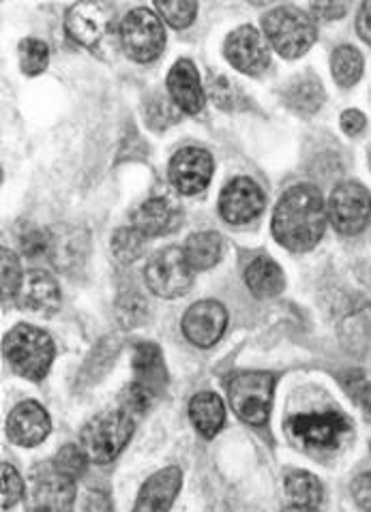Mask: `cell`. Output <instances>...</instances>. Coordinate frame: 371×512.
I'll list each match as a JSON object with an SVG mask.
<instances>
[{
	"label": "cell",
	"instance_id": "1",
	"mask_svg": "<svg viewBox=\"0 0 371 512\" xmlns=\"http://www.w3.org/2000/svg\"><path fill=\"white\" fill-rule=\"evenodd\" d=\"M326 225V208L314 185L288 189L275 208L273 234L290 251H309L318 245Z\"/></svg>",
	"mask_w": 371,
	"mask_h": 512
},
{
	"label": "cell",
	"instance_id": "45",
	"mask_svg": "<svg viewBox=\"0 0 371 512\" xmlns=\"http://www.w3.org/2000/svg\"><path fill=\"white\" fill-rule=\"evenodd\" d=\"M284 512H318V510H314V508H301V506H290Z\"/></svg>",
	"mask_w": 371,
	"mask_h": 512
},
{
	"label": "cell",
	"instance_id": "41",
	"mask_svg": "<svg viewBox=\"0 0 371 512\" xmlns=\"http://www.w3.org/2000/svg\"><path fill=\"white\" fill-rule=\"evenodd\" d=\"M352 491H354L356 502L371 512V474H363L356 478L352 485Z\"/></svg>",
	"mask_w": 371,
	"mask_h": 512
},
{
	"label": "cell",
	"instance_id": "36",
	"mask_svg": "<svg viewBox=\"0 0 371 512\" xmlns=\"http://www.w3.org/2000/svg\"><path fill=\"white\" fill-rule=\"evenodd\" d=\"M0 470H3V510H9L22 500L24 480L18 474V470L9 463L0 465Z\"/></svg>",
	"mask_w": 371,
	"mask_h": 512
},
{
	"label": "cell",
	"instance_id": "15",
	"mask_svg": "<svg viewBox=\"0 0 371 512\" xmlns=\"http://www.w3.org/2000/svg\"><path fill=\"white\" fill-rule=\"evenodd\" d=\"M213 176V159L202 148H183L170 161V180L172 185L185 193L202 191Z\"/></svg>",
	"mask_w": 371,
	"mask_h": 512
},
{
	"label": "cell",
	"instance_id": "30",
	"mask_svg": "<svg viewBox=\"0 0 371 512\" xmlns=\"http://www.w3.org/2000/svg\"><path fill=\"white\" fill-rule=\"evenodd\" d=\"M0 255H3V258H0V264H3V305L9 307L20 294L24 277H22V268L16 253L3 247Z\"/></svg>",
	"mask_w": 371,
	"mask_h": 512
},
{
	"label": "cell",
	"instance_id": "28",
	"mask_svg": "<svg viewBox=\"0 0 371 512\" xmlns=\"http://www.w3.org/2000/svg\"><path fill=\"white\" fill-rule=\"evenodd\" d=\"M331 67L339 86H354L363 73V56L352 45H341L331 56Z\"/></svg>",
	"mask_w": 371,
	"mask_h": 512
},
{
	"label": "cell",
	"instance_id": "18",
	"mask_svg": "<svg viewBox=\"0 0 371 512\" xmlns=\"http://www.w3.org/2000/svg\"><path fill=\"white\" fill-rule=\"evenodd\" d=\"M183 485V474L178 468H166L146 480L133 512H170L178 491Z\"/></svg>",
	"mask_w": 371,
	"mask_h": 512
},
{
	"label": "cell",
	"instance_id": "24",
	"mask_svg": "<svg viewBox=\"0 0 371 512\" xmlns=\"http://www.w3.org/2000/svg\"><path fill=\"white\" fill-rule=\"evenodd\" d=\"M245 283L258 298H271L284 290V273L271 258H258L245 270Z\"/></svg>",
	"mask_w": 371,
	"mask_h": 512
},
{
	"label": "cell",
	"instance_id": "35",
	"mask_svg": "<svg viewBox=\"0 0 371 512\" xmlns=\"http://www.w3.org/2000/svg\"><path fill=\"white\" fill-rule=\"evenodd\" d=\"M155 9L166 18V22L174 28H187L196 20L198 5L196 3H155Z\"/></svg>",
	"mask_w": 371,
	"mask_h": 512
},
{
	"label": "cell",
	"instance_id": "17",
	"mask_svg": "<svg viewBox=\"0 0 371 512\" xmlns=\"http://www.w3.org/2000/svg\"><path fill=\"white\" fill-rule=\"evenodd\" d=\"M183 223V208L170 198H151L133 213V228L146 236H163Z\"/></svg>",
	"mask_w": 371,
	"mask_h": 512
},
{
	"label": "cell",
	"instance_id": "43",
	"mask_svg": "<svg viewBox=\"0 0 371 512\" xmlns=\"http://www.w3.org/2000/svg\"><path fill=\"white\" fill-rule=\"evenodd\" d=\"M341 129L350 135L361 133L365 129V116L359 110H346L341 114Z\"/></svg>",
	"mask_w": 371,
	"mask_h": 512
},
{
	"label": "cell",
	"instance_id": "22",
	"mask_svg": "<svg viewBox=\"0 0 371 512\" xmlns=\"http://www.w3.org/2000/svg\"><path fill=\"white\" fill-rule=\"evenodd\" d=\"M50 258L58 270H73L86 258V236L73 228H56L50 232Z\"/></svg>",
	"mask_w": 371,
	"mask_h": 512
},
{
	"label": "cell",
	"instance_id": "37",
	"mask_svg": "<svg viewBox=\"0 0 371 512\" xmlns=\"http://www.w3.org/2000/svg\"><path fill=\"white\" fill-rule=\"evenodd\" d=\"M20 247L28 258H39L41 253H48L50 249V232L39 228H26L20 234Z\"/></svg>",
	"mask_w": 371,
	"mask_h": 512
},
{
	"label": "cell",
	"instance_id": "16",
	"mask_svg": "<svg viewBox=\"0 0 371 512\" xmlns=\"http://www.w3.org/2000/svg\"><path fill=\"white\" fill-rule=\"evenodd\" d=\"M50 416L35 401H24L7 418V435L18 446H37L48 438Z\"/></svg>",
	"mask_w": 371,
	"mask_h": 512
},
{
	"label": "cell",
	"instance_id": "10",
	"mask_svg": "<svg viewBox=\"0 0 371 512\" xmlns=\"http://www.w3.org/2000/svg\"><path fill=\"white\" fill-rule=\"evenodd\" d=\"M114 28V7L108 3H76L65 15L67 35L88 50H99Z\"/></svg>",
	"mask_w": 371,
	"mask_h": 512
},
{
	"label": "cell",
	"instance_id": "25",
	"mask_svg": "<svg viewBox=\"0 0 371 512\" xmlns=\"http://www.w3.org/2000/svg\"><path fill=\"white\" fill-rule=\"evenodd\" d=\"M286 493L292 500V506H301V508H314L324 500V489L320 485V480L303 470H292L286 476Z\"/></svg>",
	"mask_w": 371,
	"mask_h": 512
},
{
	"label": "cell",
	"instance_id": "21",
	"mask_svg": "<svg viewBox=\"0 0 371 512\" xmlns=\"http://www.w3.org/2000/svg\"><path fill=\"white\" fill-rule=\"evenodd\" d=\"M133 371H136V382H133V386H138L151 397H157L159 393H163L168 378H166V365H163L159 345L148 343V341L138 343L136 352H133Z\"/></svg>",
	"mask_w": 371,
	"mask_h": 512
},
{
	"label": "cell",
	"instance_id": "26",
	"mask_svg": "<svg viewBox=\"0 0 371 512\" xmlns=\"http://www.w3.org/2000/svg\"><path fill=\"white\" fill-rule=\"evenodd\" d=\"M221 251H224V245H221V238L215 232H200L189 236L185 245L187 262L194 270L213 268L221 258Z\"/></svg>",
	"mask_w": 371,
	"mask_h": 512
},
{
	"label": "cell",
	"instance_id": "44",
	"mask_svg": "<svg viewBox=\"0 0 371 512\" xmlns=\"http://www.w3.org/2000/svg\"><path fill=\"white\" fill-rule=\"evenodd\" d=\"M356 28H359L361 39L371 45V3L361 5L359 20H356Z\"/></svg>",
	"mask_w": 371,
	"mask_h": 512
},
{
	"label": "cell",
	"instance_id": "4",
	"mask_svg": "<svg viewBox=\"0 0 371 512\" xmlns=\"http://www.w3.org/2000/svg\"><path fill=\"white\" fill-rule=\"evenodd\" d=\"M277 378L266 371L234 373L228 380V399L236 416L245 423L262 427L269 420Z\"/></svg>",
	"mask_w": 371,
	"mask_h": 512
},
{
	"label": "cell",
	"instance_id": "32",
	"mask_svg": "<svg viewBox=\"0 0 371 512\" xmlns=\"http://www.w3.org/2000/svg\"><path fill=\"white\" fill-rule=\"evenodd\" d=\"M116 318H118V322H121V326H125V328L140 326L148 318L146 300L136 292L125 294L116 305Z\"/></svg>",
	"mask_w": 371,
	"mask_h": 512
},
{
	"label": "cell",
	"instance_id": "33",
	"mask_svg": "<svg viewBox=\"0 0 371 512\" xmlns=\"http://www.w3.org/2000/svg\"><path fill=\"white\" fill-rule=\"evenodd\" d=\"M86 461H88V457H86V453L82 450V446L67 444V446H63L61 450H58L52 463H54V468L58 472L76 480V478H80L84 474Z\"/></svg>",
	"mask_w": 371,
	"mask_h": 512
},
{
	"label": "cell",
	"instance_id": "27",
	"mask_svg": "<svg viewBox=\"0 0 371 512\" xmlns=\"http://www.w3.org/2000/svg\"><path fill=\"white\" fill-rule=\"evenodd\" d=\"M322 101H324L322 84L320 80L311 78V75H305V78L292 82V86L286 90V103L294 112L305 114V116L318 112Z\"/></svg>",
	"mask_w": 371,
	"mask_h": 512
},
{
	"label": "cell",
	"instance_id": "23",
	"mask_svg": "<svg viewBox=\"0 0 371 512\" xmlns=\"http://www.w3.org/2000/svg\"><path fill=\"white\" fill-rule=\"evenodd\" d=\"M189 418L204 438H215L226 420L224 401L215 393H198L189 403Z\"/></svg>",
	"mask_w": 371,
	"mask_h": 512
},
{
	"label": "cell",
	"instance_id": "19",
	"mask_svg": "<svg viewBox=\"0 0 371 512\" xmlns=\"http://www.w3.org/2000/svg\"><path fill=\"white\" fill-rule=\"evenodd\" d=\"M20 305L39 315L56 313L61 307V288H58L56 279L43 270L26 273L20 290Z\"/></svg>",
	"mask_w": 371,
	"mask_h": 512
},
{
	"label": "cell",
	"instance_id": "40",
	"mask_svg": "<svg viewBox=\"0 0 371 512\" xmlns=\"http://www.w3.org/2000/svg\"><path fill=\"white\" fill-rule=\"evenodd\" d=\"M84 512H112V500L106 491H88L84 498Z\"/></svg>",
	"mask_w": 371,
	"mask_h": 512
},
{
	"label": "cell",
	"instance_id": "13",
	"mask_svg": "<svg viewBox=\"0 0 371 512\" xmlns=\"http://www.w3.org/2000/svg\"><path fill=\"white\" fill-rule=\"evenodd\" d=\"M226 58L243 73L256 75L269 65V45L254 26H241L226 39Z\"/></svg>",
	"mask_w": 371,
	"mask_h": 512
},
{
	"label": "cell",
	"instance_id": "38",
	"mask_svg": "<svg viewBox=\"0 0 371 512\" xmlns=\"http://www.w3.org/2000/svg\"><path fill=\"white\" fill-rule=\"evenodd\" d=\"M161 116H166V120H168L170 125L176 123V120H178L176 108L170 103V99H166V97H157V99L151 103V110H148V120H151V125L157 127V129L166 127V123H163Z\"/></svg>",
	"mask_w": 371,
	"mask_h": 512
},
{
	"label": "cell",
	"instance_id": "5",
	"mask_svg": "<svg viewBox=\"0 0 371 512\" xmlns=\"http://www.w3.org/2000/svg\"><path fill=\"white\" fill-rule=\"evenodd\" d=\"M264 33L284 58L303 56L314 45L318 33L309 15L294 7H277L264 18Z\"/></svg>",
	"mask_w": 371,
	"mask_h": 512
},
{
	"label": "cell",
	"instance_id": "9",
	"mask_svg": "<svg viewBox=\"0 0 371 512\" xmlns=\"http://www.w3.org/2000/svg\"><path fill=\"white\" fill-rule=\"evenodd\" d=\"M290 433L307 448L333 450L344 438H348L352 425L350 420L339 412L320 414H296L290 418Z\"/></svg>",
	"mask_w": 371,
	"mask_h": 512
},
{
	"label": "cell",
	"instance_id": "20",
	"mask_svg": "<svg viewBox=\"0 0 371 512\" xmlns=\"http://www.w3.org/2000/svg\"><path fill=\"white\" fill-rule=\"evenodd\" d=\"M168 90L178 110H183L187 114L202 112L204 93L194 63H189V60H178L168 75Z\"/></svg>",
	"mask_w": 371,
	"mask_h": 512
},
{
	"label": "cell",
	"instance_id": "29",
	"mask_svg": "<svg viewBox=\"0 0 371 512\" xmlns=\"http://www.w3.org/2000/svg\"><path fill=\"white\" fill-rule=\"evenodd\" d=\"M146 249V234L138 228H121L112 236V253L118 262L131 264L140 260V255Z\"/></svg>",
	"mask_w": 371,
	"mask_h": 512
},
{
	"label": "cell",
	"instance_id": "3",
	"mask_svg": "<svg viewBox=\"0 0 371 512\" xmlns=\"http://www.w3.org/2000/svg\"><path fill=\"white\" fill-rule=\"evenodd\" d=\"M3 354L24 378L41 380L46 378L54 360V343L41 328L20 324L5 335Z\"/></svg>",
	"mask_w": 371,
	"mask_h": 512
},
{
	"label": "cell",
	"instance_id": "6",
	"mask_svg": "<svg viewBox=\"0 0 371 512\" xmlns=\"http://www.w3.org/2000/svg\"><path fill=\"white\" fill-rule=\"evenodd\" d=\"M76 502V480L54 468V463L37 465L28 476V512H71Z\"/></svg>",
	"mask_w": 371,
	"mask_h": 512
},
{
	"label": "cell",
	"instance_id": "12",
	"mask_svg": "<svg viewBox=\"0 0 371 512\" xmlns=\"http://www.w3.org/2000/svg\"><path fill=\"white\" fill-rule=\"evenodd\" d=\"M228 326V313L221 303L215 300H202L191 305L183 318L185 337L198 345V348H211L215 345Z\"/></svg>",
	"mask_w": 371,
	"mask_h": 512
},
{
	"label": "cell",
	"instance_id": "2",
	"mask_svg": "<svg viewBox=\"0 0 371 512\" xmlns=\"http://www.w3.org/2000/svg\"><path fill=\"white\" fill-rule=\"evenodd\" d=\"M133 435V418L127 410H108L88 420L80 433V446L86 457L106 465L114 461Z\"/></svg>",
	"mask_w": 371,
	"mask_h": 512
},
{
	"label": "cell",
	"instance_id": "39",
	"mask_svg": "<svg viewBox=\"0 0 371 512\" xmlns=\"http://www.w3.org/2000/svg\"><path fill=\"white\" fill-rule=\"evenodd\" d=\"M348 328H352V339H361L363 343H369L371 339V307H365L356 315H352V320L346 322Z\"/></svg>",
	"mask_w": 371,
	"mask_h": 512
},
{
	"label": "cell",
	"instance_id": "42",
	"mask_svg": "<svg viewBox=\"0 0 371 512\" xmlns=\"http://www.w3.org/2000/svg\"><path fill=\"white\" fill-rule=\"evenodd\" d=\"M311 11H314L322 20H337L346 13L344 3H311Z\"/></svg>",
	"mask_w": 371,
	"mask_h": 512
},
{
	"label": "cell",
	"instance_id": "11",
	"mask_svg": "<svg viewBox=\"0 0 371 512\" xmlns=\"http://www.w3.org/2000/svg\"><path fill=\"white\" fill-rule=\"evenodd\" d=\"M329 219L339 234H359L371 219V198L359 183H341L329 200Z\"/></svg>",
	"mask_w": 371,
	"mask_h": 512
},
{
	"label": "cell",
	"instance_id": "14",
	"mask_svg": "<svg viewBox=\"0 0 371 512\" xmlns=\"http://www.w3.org/2000/svg\"><path fill=\"white\" fill-rule=\"evenodd\" d=\"M264 208L262 189L249 178H234L232 183L221 191L219 210L228 223L243 225L254 221Z\"/></svg>",
	"mask_w": 371,
	"mask_h": 512
},
{
	"label": "cell",
	"instance_id": "8",
	"mask_svg": "<svg viewBox=\"0 0 371 512\" xmlns=\"http://www.w3.org/2000/svg\"><path fill=\"white\" fill-rule=\"evenodd\" d=\"M118 37H121L123 50L138 63H151L166 45V30H163L159 15L148 9H133L127 13Z\"/></svg>",
	"mask_w": 371,
	"mask_h": 512
},
{
	"label": "cell",
	"instance_id": "34",
	"mask_svg": "<svg viewBox=\"0 0 371 512\" xmlns=\"http://www.w3.org/2000/svg\"><path fill=\"white\" fill-rule=\"evenodd\" d=\"M339 382H341V386L346 388V393L356 403H359L365 412L371 414V384L365 378V373L363 371H356V369L346 371V373H341Z\"/></svg>",
	"mask_w": 371,
	"mask_h": 512
},
{
	"label": "cell",
	"instance_id": "7",
	"mask_svg": "<svg viewBox=\"0 0 371 512\" xmlns=\"http://www.w3.org/2000/svg\"><path fill=\"white\" fill-rule=\"evenodd\" d=\"M144 279L148 290L161 298H176L194 285V268L189 266L185 249L168 247L155 253L146 264Z\"/></svg>",
	"mask_w": 371,
	"mask_h": 512
},
{
	"label": "cell",
	"instance_id": "31",
	"mask_svg": "<svg viewBox=\"0 0 371 512\" xmlns=\"http://www.w3.org/2000/svg\"><path fill=\"white\" fill-rule=\"evenodd\" d=\"M50 50L39 39H24L20 43V65L26 75H37L48 67Z\"/></svg>",
	"mask_w": 371,
	"mask_h": 512
}]
</instances>
